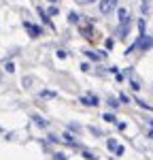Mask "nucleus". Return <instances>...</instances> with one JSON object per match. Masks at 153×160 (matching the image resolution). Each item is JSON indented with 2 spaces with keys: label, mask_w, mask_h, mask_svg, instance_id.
Wrapping results in <instances>:
<instances>
[{
  "label": "nucleus",
  "mask_w": 153,
  "mask_h": 160,
  "mask_svg": "<svg viewBox=\"0 0 153 160\" xmlns=\"http://www.w3.org/2000/svg\"><path fill=\"white\" fill-rule=\"evenodd\" d=\"M136 47H140L142 51L151 49V47H153V38L147 37V34H140V37H138V43H136Z\"/></svg>",
  "instance_id": "nucleus-1"
},
{
  "label": "nucleus",
  "mask_w": 153,
  "mask_h": 160,
  "mask_svg": "<svg viewBox=\"0 0 153 160\" xmlns=\"http://www.w3.org/2000/svg\"><path fill=\"white\" fill-rule=\"evenodd\" d=\"M100 2V13L102 15H109L115 9V0H98Z\"/></svg>",
  "instance_id": "nucleus-2"
},
{
  "label": "nucleus",
  "mask_w": 153,
  "mask_h": 160,
  "mask_svg": "<svg viewBox=\"0 0 153 160\" xmlns=\"http://www.w3.org/2000/svg\"><path fill=\"white\" fill-rule=\"evenodd\" d=\"M24 28L28 30V32H30V34H32V37H40V28H38V26L30 24V22H26V24H24Z\"/></svg>",
  "instance_id": "nucleus-3"
},
{
  "label": "nucleus",
  "mask_w": 153,
  "mask_h": 160,
  "mask_svg": "<svg viewBox=\"0 0 153 160\" xmlns=\"http://www.w3.org/2000/svg\"><path fill=\"white\" fill-rule=\"evenodd\" d=\"M81 105H89V107H94V105H98V98H96L94 94H89V96H81Z\"/></svg>",
  "instance_id": "nucleus-4"
},
{
  "label": "nucleus",
  "mask_w": 153,
  "mask_h": 160,
  "mask_svg": "<svg viewBox=\"0 0 153 160\" xmlns=\"http://www.w3.org/2000/svg\"><path fill=\"white\" fill-rule=\"evenodd\" d=\"M106 148L111 149V152H115V149L119 148V145H117V141H115V139H109V141H106Z\"/></svg>",
  "instance_id": "nucleus-5"
},
{
  "label": "nucleus",
  "mask_w": 153,
  "mask_h": 160,
  "mask_svg": "<svg viewBox=\"0 0 153 160\" xmlns=\"http://www.w3.org/2000/svg\"><path fill=\"white\" fill-rule=\"evenodd\" d=\"M34 122H36L38 126H40V128H45V126H47V122H45L43 118H38V115H34Z\"/></svg>",
  "instance_id": "nucleus-6"
},
{
  "label": "nucleus",
  "mask_w": 153,
  "mask_h": 160,
  "mask_svg": "<svg viewBox=\"0 0 153 160\" xmlns=\"http://www.w3.org/2000/svg\"><path fill=\"white\" fill-rule=\"evenodd\" d=\"M119 19H121V22H126V19H128V11H126V9H119Z\"/></svg>",
  "instance_id": "nucleus-7"
},
{
  "label": "nucleus",
  "mask_w": 153,
  "mask_h": 160,
  "mask_svg": "<svg viewBox=\"0 0 153 160\" xmlns=\"http://www.w3.org/2000/svg\"><path fill=\"white\" fill-rule=\"evenodd\" d=\"M40 96H43V98H53L55 94H53V92H49V90H45V92H40Z\"/></svg>",
  "instance_id": "nucleus-8"
},
{
  "label": "nucleus",
  "mask_w": 153,
  "mask_h": 160,
  "mask_svg": "<svg viewBox=\"0 0 153 160\" xmlns=\"http://www.w3.org/2000/svg\"><path fill=\"white\" fill-rule=\"evenodd\" d=\"M68 19H70L72 24H79V15H76V13H70V15H68Z\"/></svg>",
  "instance_id": "nucleus-9"
},
{
  "label": "nucleus",
  "mask_w": 153,
  "mask_h": 160,
  "mask_svg": "<svg viewBox=\"0 0 153 160\" xmlns=\"http://www.w3.org/2000/svg\"><path fill=\"white\" fill-rule=\"evenodd\" d=\"M85 53H87L89 60H98V53H96V51H85Z\"/></svg>",
  "instance_id": "nucleus-10"
},
{
  "label": "nucleus",
  "mask_w": 153,
  "mask_h": 160,
  "mask_svg": "<svg viewBox=\"0 0 153 160\" xmlns=\"http://www.w3.org/2000/svg\"><path fill=\"white\" fill-rule=\"evenodd\" d=\"M104 120H106V122H117L115 115H111V113H104Z\"/></svg>",
  "instance_id": "nucleus-11"
},
{
  "label": "nucleus",
  "mask_w": 153,
  "mask_h": 160,
  "mask_svg": "<svg viewBox=\"0 0 153 160\" xmlns=\"http://www.w3.org/2000/svg\"><path fill=\"white\" fill-rule=\"evenodd\" d=\"M83 156H85V158H87V160H96V156H91L89 152H83Z\"/></svg>",
  "instance_id": "nucleus-12"
},
{
  "label": "nucleus",
  "mask_w": 153,
  "mask_h": 160,
  "mask_svg": "<svg viewBox=\"0 0 153 160\" xmlns=\"http://www.w3.org/2000/svg\"><path fill=\"white\" fill-rule=\"evenodd\" d=\"M7 71H9V73H13V71H15V64H11V62H9V64H7Z\"/></svg>",
  "instance_id": "nucleus-13"
},
{
  "label": "nucleus",
  "mask_w": 153,
  "mask_h": 160,
  "mask_svg": "<svg viewBox=\"0 0 153 160\" xmlns=\"http://www.w3.org/2000/svg\"><path fill=\"white\" fill-rule=\"evenodd\" d=\"M132 90H140V83H138V81H132Z\"/></svg>",
  "instance_id": "nucleus-14"
},
{
  "label": "nucleus",
  "mask_w": 153,
  "mask_h": 160,
  "mask_svg": "<svg viewBox=\"0 0 153 160\" xmlns=\"http://www.w3.org/2000/svg\"><path fill=\"white\" fill-rule=\"evenodd\" d=\"M109 105H111V107H115V109H117V100H115V98H109Z\"/></svg>",
  "instance_id": "nucleus-15"
},
{
  "label": "nucleus",
  "mask_w": 153,
  "mask_h": 160,
  "mask_svg": "<svg viewBox=\"0 0 153 160\" xmlns=\"http://www.w3.org/2000/svg\"><path fill=\"white\" fill-rule=\"evenodd\" d=\"M53 160H66V156H64V154H55V158Z\"/></svg>",
  "instance_id": "nucleus-16"
},
{
  "label": "nucleus",
  "mask_w": 153,
  "mask_h": 160,
  "mask_svg": "<svg viewBox=\"0 0 153 160\" xmlns=\"http://www.w3.org/2000/svg\"><path fill=\"white\" fill-rule=\"evenodd\" d=\"M149 139H153V130H149Z\"/></svg>",
  "instance_id": "nucleus-17"
},
{
  "label": "nucleus",
  "mask_w": 153,
  "mask_h": 160,
  "mask_svg": "<svg viewBox=\"0 0 153 160\" xmlns=\"http://www.w3.org/2000/svg\"><path fill=\"white\" fill-rule=\"evenodd\" d=\"M47 2H58V0H47Z\"/></svg>",
  "instance_id": "nucleus-18"
},
{
  "label": "nucleus",
  "mask_w": 153,
  "mask_h": 160,
  "mask_svg": "<svg viewBox=\"0 0 153 160\" xmlns=\"http://www.w3.org/2000/svg\"><path fill=\"white\" fill-rule=\"evenodd\" d=\"M87 2H96V0H87Z\"/></svg>",
  "instance_id": "nucleus-19"
},
{
  "label": "nucleus",
  "mask_w": 153,
  "mask_h": 160,
  "mask_svg": "<svg viewBox=\"0 0 153 160\" xmlns=\"http://www.w3.org/2000/svg\"><path fill=\"white\" fill-rule=\"evenodd\" d=\"M151 124H153V122H151Z\"/></svg>",
  "instance_id": "nucleus-20"
}]
</instances>
